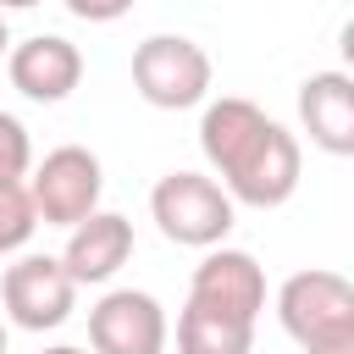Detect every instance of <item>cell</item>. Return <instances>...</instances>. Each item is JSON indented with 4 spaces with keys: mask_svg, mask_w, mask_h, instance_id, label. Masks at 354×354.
<instances>
[{
    "mask_svg": "<svg viewBox=\"0 0 354 354\" xmlns=\"http://www.w3.org/2000/svg\"><path fill=\"white\" fill-rule=\"evenodd\" d=\"M199 149L232 205L277 210L299 188V166H304L299 138L277 116H266L254 100H238V94L210 100L199 116Z\"/></svg>",
    "mask_w": 354,
    "mask_h": 354,
    "instance_id": "obj_1",
    "label": "cell"
},
{
    "mask_svg": "<svg viewBox=\"0 0 354 354\" xmlns=\"http://www.w3.org/2000/svg\"><path fill=\"white\" fill-rule=\"evenodd\" d=\"M277 321L304 354H354V288L337 271H293L277 288Z\"/></svg>",
    "mask_w": 354,
    "mask_h": 354,
    "instance_id": "obj_2",
    "label": "cell"
},
{
    "mask_svg": "<svg viewBox=\"0 0 354 354\" xmlns=\"http://www.w3.org/2000/svg\"><path fill=\"white\" fill-rule=\"evenodd\" d=\"M149 216H155L160 238H171L183 249H221L227 232H232L238 205L205 171H166L149 188Z\"/></svg>",
    "mask_w": 354,
    "mask_h": 354,
    "instance_id": "obj_3",
    "label": "cell"
},
{
    "mask_svg": "<svg viewBox=\"0 0 354 354\" xmlns=\"http://www.w3.org/2000/svg\"><path fill=\"white\" fill-rule=\"evenodd\" d=\"M22 188H28L33 216H39L44 227H66V232H72L77 221H88V216L100 210L105 171H100V155H94V149L61 144V149H50V155L33 166V177H28Z\"/></svg>",
    "mask_w": 354,
    "mask_h": 354,
    "instance_id": "obj_4",
    "label": "cell"
},
{
    "mask_svg": "<svg viewBox=\"0 0 354 354\" xmlns=\"http://www.w3.org/2000/svg\"><path fill=\"white\" fill-rule=\"evenodd\" d=\"M133 88L155 111H188L210 94V55L183 33H149L133 50Z\"/></svg>",
    "mask_w": 354,
    "mask_h": 354,
    "instance_id": "obj_5",
    "label": "cell"
},
{
    "mask_svg": "<svg viewBox=\"0 0 354 354\" xmlns=\"http://www.w3.org/2000/svg\"><path fill=\"white\" fill-rule=\"evenodd\" d=\"M77 310V288L55 254H22L0 277V321L22 332H55Z\"/></svg>",
    "mask_w": 354,
    "mask_h": 354,
    "instance_id": "obj_6",
    "label": "cell"
},
{
    "mask_svg": "<svg viewBox=\"0 0 354 354\" xmlns=\"http://www.w3.org/2000/svg\"><path fill=\"white\" fill-rule=\"evenodd\" d=\"M188 304L254 326L260 310H266V271H260V260L249 249H227V243L221 249H205V260L188 277Z\"/></svg>",
    "mask_w": 354,
    "mask_h": 354,
    "instance_id": "obj_7",
    "label": "cell"
},
{
    "mask_svg": "<svg viewBox=\"0 0 354 354\" xmlns=\"http://www.w3.org/2000/svg\"><path fill=\"white\" fill-rule=\"evenodd\" d=\"M94 354H166V310L144 288H111L88 310Z\"/></svg>",
    "mask_w": 354,
    "mask_h": 354,
    "instance_id": "obj_8",
    "label": "cell"
},
{
    "mask_svg": "<svg viewBox=\"0 0 354 354\" xmlns=\"http://www.w3.org/2000/svg\"><path fill=\"white\" fill-rule=\"evenodd\" d=\"M6 77H11L17 94H28L39 105H55L83 83V50L66 33H28V39L11 44Z\"/></svg>",
    "mask_w": 354,
    "mask_h": 354,
    "instance_id": "obj_9",
    "label": "cell"
},
{
    "mask_svg": "<svg viewBox=\"0 0 354 354\" xmlns=\"http://www.w3.org/2000/svg\"><path fill=\"white\" fill-rule=\"evenodd\" d=\"M61 271L72 277V288L83 282H111L127 260H133V221L122 210H94L88 221H77L66 232V249L55 254Z\"/></svg>",
    "mask_w": 354,
    "mask_h": 354,
    "instance_id": "obj_10",
    "label": "cell"
},
{
    "mask_svg": "<svg viewBox=\"0 0 354 354\" xmlns=\"http://www.w3.org/2000/svg\"><path fill=\"white\" fill-rule=\"evenodd\" d=\"M299 122L315 149L354 155V77L348 72H310L299 83Z\"/></svg>",
    "mask_w": 354,
    "mask_h": 354,
    "instance_id": "obj_11",
    "label": "cell"
},
{
    "mask_svg": "<svg viewBox=\"0 0 354 354\" xmlns=\"http://www.w3.org/2000/svg\"><path fill=\"white\" fill-rule=\"evenodd\" d=\"M249 348H254V326L249 321L183 304V315H177V354H249Z\"/></svg>",
    "mask_w": 354,
    "mask_h": 354,
    "instance_id": "obj_12",
    "label": "cell"
},
{
    "mask_svg": "<svg viewBox=\"0 0 354 354\" xmlns=\"http://www.w3.org/2000/svg\"><path fill=\"white\" fill-rule=\"evenodd\" d=\"M33 232H39V216H33L28 188H22V183H0V254L28 249Z\"/></svg>",
    "mask_w": 354,
    "mask_h": 354,
    "instance_id": "obj_13",
    "label": "cell"
},
{
    "mask_svg": "<svg viewBox=\"0 0 354 354\" xmlns=\"http://www.w3.org/2000/svg\"><path fill=\"white\" fill-rule=\"evenodd\" d=\"M28 171H33V138L11 111H0V183H22Z\"/></svg>",
    "mask_w": 354,
    "mask_h": 354,
    "instance_id": "obj_14",
    "label": "cell"
},
{
    "mask_svg": "<svg viewBox=\"0 0 354 354\" xmlns=\"http://www.w3.org/2000/svg\"><path fill=\"white\" fill-rule=\"evenodd\" d=\"M11 55V28H6V17H0V61Z\"/></svg>",
    "mask_w": 354,
    "mask_h": 354,
    "instance_id": "obj_15",
    "label": "cell"
},
{
    "mask_svg": "<svg viewBox=\"0 0 354 354\" xmlns=\"http://www.w3.org/2000/svg\"><path fill=\"white\" fill-rule=\"evenodd\" d=\"M39 354H88V348H72V343H50V348H39Z\"/></svg>",
    "mask_w": 354,
    "mask_h": 354,
    "instance_id": "obj_16",
    "label": "cell"
},
{
    "mask_svg": "<svg viewBox=\"0 0 354 354\" xmlns=\"http://www.w3.org/2000/svg\"><path fill=\"white\" fill-rule=\"evenodd\" d=\"M0 354H6V321H0Z\"/></svg>",
    "mask_w": 354,
    "mask_h": 354,
    "instance_id": "obj_17",
    "label": "cell"
}]
</instances>
